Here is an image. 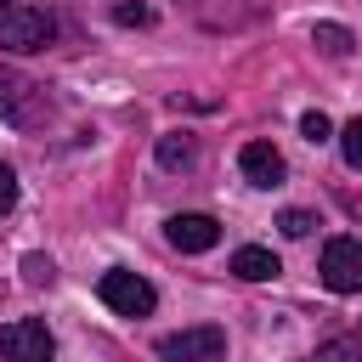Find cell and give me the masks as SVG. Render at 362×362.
Segmentation results:
<instances>
[{
    "mask_svg": "<svg viewBox=\"0 0 362 362\" xmlns=\"http://www.w3.org/2000/svg\"><path fill=\"white\" fill-rule=\"evenodd\" d=\"M45 113H51L45 90H40L28 74L0 68V119H6V124H17V130H34V124H45Z\"/></svg>",
    "mask_w": 362,
    "mask_h": 362,
    "instance_id": "cell-1",
    "label": "cell"
},
{
    "mask_svg": "<svg viewBox=\"0 0 362 362\" xmlns=\"http://www.w3.org/2000/svg\"><path fill=\"white\" fill-rule=\"evenodd\" d=\"M96 294H102V305H107V311H119V317H147V311L158 305V288H153L141 272H124V266L102 272Z\"/></svg>",
    "mask_w": 362,
    "mask_h": 362,
    "instance_id": "cell-2",
    "label": "cell"
},
{
    "mask_svg": "<svg viewBox=\"0 0 362 362\" xmlns=\"http://www.w3.org/2000/svg\"><path fill=\"white\" fill-rule=\"evenodd\" d=\"M153 351L164 362H226V328L198 322V328H181V334H158Z\"/></svg>",
    "mask_w": 362,
    "mask_h": 362,
    "instance_id": "cell-3",
    "label": "cell"
},
{
    "mask_svg": "<svg viewBox=\"0 0 362 362\" xmlns=\"http://www.w3.org/2000/svg\"><path fill=\"white\" fill-rule=\"evenodd\" d=\"M0 362H57V339L40 317L0 322Z\"/></svg>",
    "mask_w": 362,
    "mask_h": 362,
    "instance_id": "cell-4",
    "label": "cell"
},
{
    "mask_svg": "<svg viewBox=\"0 0 362 362\" xmlns=\"http://www.w3.org/2000/svg\"><path fill=\"white\" fill-rule=\"evenodd\" d=\"M317 272H322V283L334 294H362V243L356 238H328Z\"/></svg>",
    "mask_w": 362,
    "mask_h": 362,
    "instance_id": "cell-5",
    "label": "cell"
},
{
    "mask_svg": "<svg viewBox=\"0 0 362 362\" xmlns=\"http://www.w3.org/2000/svg\"><path fill=\"white\" fill-rule=\"evenodd\" d=\"M51 34H57L51 11L11 6V11L0 17V45H6V51H45V45H51Z\"/></svg>",
    "mask_w": 362,
    "mask_h": 362,
    "instance_id": "cell-6",
    "label": "cell"
},
{
    "mask_svg": "<svg viewBox=\"0 0 362 362\" xmlns=\"http://www.w3.org/2000/svg\"><path fill=\"white\" fill-rule=\"evenodd\" d=\"M164 238H170V249H181V255H204V249L221 243V221L187 209V215H170V221H164Z\"/></svg>",
    "mask_w": 362,
    "mask_h": 362,
    "instance_id": "cell-7",
    "label": "cell"
},
{
    "mask_svg": "<svg viewBox=\"0 0 362 362\" xmlns=\"http://www.w3.org/2000/svg\"><path fill=\"white\" fill-rule=\"evenodd\" d=\"M238 170H243V181L249 187H283V175H288V164H283V153L272 147V141H243V153H238Z\"/></svg>",
    "mask_w": 362,
    "mask_h": 362,
    "instance_id": "cell-8",
    "label": "cell"
},
{
    "mask_svg": "<svg viewBox=\"0 0 362 362\" xmlns=\"http://www.w3.org/2000/svg\"><path fill=\"white\" fill-rule=\"evenodd\" d=\"M153 153H158V170H192L198 164V141L187 130H164Z\"/></svg>",
    "mask_w": 362,
    "mask_h": 362,
    "instance_id": "cell-9",
    "label": "cell"
},
{
    "mask_svg": "<svg viewBox=\"0 0 362 362\" xmlns=\"http://www.w3.org/2000/svg\"><path fill=\"white\" fill-rule=\"evenodd\" d=\"M232 272H238L243 283H266V277H277L283 266H277V255H272V249H260V243H243V249L232 255Z\"/></svg>",
    "mask_w": 362,
    "mask_h": 362,
    "instance_id": "cell-10",
    "label": "cell"
},
{
    "mask_svg": "<svg viewBox=\"0 0 362 362\" xmlns=\"http://www.w3.org/2000/svg\"><path fill=\"white\" fill-rule=\"evenodd\" d=\"M362 356V345L351 339V334H339V339H322L311 356H300V362H356Z\"/></svg>",
    "mask_w": 362,
    "mask_h": 362,
    "instance_id": "cell-11",
    "label": "cell"
},
{
    "mask_svg": "<svg viewBox=\"0 0 362 362\" xmlns=\"http://www.w3.org/2000/svg\"><path fill=\"white\" fill-rule=\"evenodd\" d=\"M311 45H322L328 57H345V51H351V28H339V23H317V28H311Z\"/></svg>",
    "mask_w": 362,
    "mask_h": 362,
    "instance_id": "cell-12",
    "label": "cell"
},
{
    "mask_svg": "<svg viewBox=\"0 0 362 362\" xmlns=\"http://www.w3.org/2000/svg\"><path fill=\"white\" fill-rule=\"evenodd\" d=\"M113 23H119V28H147V23H153V6H141V0H113Z\"/></svg>",
    "mask_w": 362,
    "mask_h": 362,
    "instance_id": "cell-13",
    "label": "cell"
},
{
    "mask_svg": "<svg viewBox=\"0 0 362 362\" xmlns=\"http://www.w3.org/2000/svg\"><path fill=\"white\" fill-rule=\"evenodd\" d=\"M277 226H283V238H311V232H317V215H311V209H283Z\"/></svg>",
    "mask_w": 362,
    "mask_h": 362,
    "instance_id": "cell-14",
    "label": "cell"
},
{
    "mask_svg": "<svg viewBox=\"0 0 362 362\" xmlns=\"http://www.w3.org/2000/svg\"><path fill=\"white\" fill-rule=\"evenodd\" d=\"M339 153H345L351 170H362V119H351V124L339 130Z\"/></svg>",
    "mask_w": 362,
    "mask_h": 362,
    "instance_id": "cell-15",
    "label": "cell"
},
{
    "mask_svg": "<svg viewBox=\"0 0 362 362\" xmlns=\"http://www.w3.org/2000/svg\"><path fill=\"white\" fill-rule=\"evenodd\" d=\"M300 136H305V141H328V136H334V124H328V113H322V107H311V113H300Z\"/></svg>",
    "mask_w": 362,
    "mask_h": 362,
    "instance_id": "cell-16",
    "label": "cell"
},
{
    "mask_svg": "<svg viewBox=\"0 0 362 362\" xmlns=\"http://www.w3.org/2000/svg\"><path fill=\"white\" fill-rule=\"evenodd\" d=\"M11 204H17V170L0 158V215H11Z\"/></svg>",
    "mask_w": 362,
    "mask_h": 362,
    "instance_id": "cell-17",
    "label": "cell"
},
{
    "mask_svg": "<svg viewBox=\"0 0 362 362\" xmlns=\"http://www.w3.org/2000/svg\"><path fill=\"white\" fill-rule=\"evenodd\" d=\"M23 277H28V283H51L57 272H51V260H45V255H23Z\"/></svg>",
    "mask_w": 362,
    "mask_h": 362,
    "instance_id": "cell-18",
    "label": "cell"
},
{
    "mask_svg": "<svg viewBox=\"0 0 362 362\" xmlns=\"http://www.w3.org/2000/svg\"><path fill=\"white\" fill-rule=\"evenodd\" d=\"M6 11H11V0H0V17H6Z\"/></svg>",
    "mask_w": 362,
    "mask_h": 362,
    "instance_id": "cell-19",
    "label": "cell"
}]
</instances>
